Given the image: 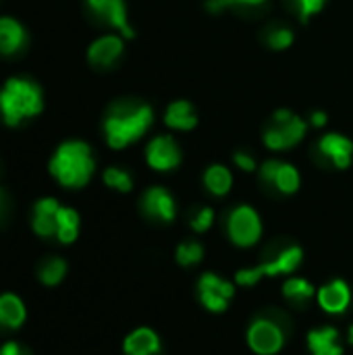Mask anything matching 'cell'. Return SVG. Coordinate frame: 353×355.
<instances>
[{
    "mask_svg": "<svg viewBox=\"0 0 353 355\" xmlns=\"http://www.w3.org/2000/svg\"><path fill=\"white\" fill-rule=\"evenodd\" d=\"M154 125V110L144 102H121L104 119V137L112 150H123L141 139Z\"/></svg>",
    "mask_w": 353,
    "mask_h": 355,
    "instance_id": "obj_1",
    "label": "cell"
},
{
    "mask_svg": "<svg viewBox=\"0 0 353 355\" xmlns=\"http://www.w3.org/2000/svg\"><path fill=\"white\" fill-rule=\"evenodd\" d=\"M48 171L67 189L85 187L96 173V160L89 144L79 139L62 141L54 150L48 162Z\"/></svg>",
    "mask_w": 353,
    "mask_h": 355,
    "instance_id": "obj_2",
    "label": "cell"
},
{
    "mask_svg": "<svg viewBox=\"0 0 353 355\" xmlns=\"http://www.w3.org/2000/svg\"><path fill=\"white\" fill-rule=\"evenodd\" d=\"M44 110L42 87L27 77H10L0 87V119L8 127L37 116Z\"/></svg>",
    "mask_w": 353,
    "mask_h": 355,
    "instance_id": "obj_3",
    "label": "cell"
},
{
    "mask_svg": "<svg viewBox=\"0 0 353 355\" xmlns=\"http://www.w3.org/2000/svg\"><path fill=\"white\" fill-rule=\"evenodd\" d=\"M306 133H308V123L302 116H298L295 112L281 108L273 114V123L266 127L262 141L268 150L283 152V150H291L298 144H302Z\"/></svg>",
    "mask_w": 353,
    "mask_h": 355,
    "instance_id": "obj_4",
    "label": "cell"
},
{
    "mask_svg": "<svg viewBox=\"0 0 353 355\" xmlns=\"http://www.w3.org/2000/svg\"><path fill=\"white\" fill-rule=\"evenodd\" d=\"M304 262V252L300 245H289V248H283L273 260L268 262H262L254 268H241L237 275H235V281L237 285L241 287H252L256 285L258 281H262L264 277H281V275H291L295 272Z\"/></svg>",
    "mask_w": 353,
    "mask_h": 355,
    "instance_id": "obj_5",
    "label": "cell"
},
{
    "mask_svg": "<svg viewBox=\"0 0 353 355\" xmlns=\"http://www.w3.org/2000/svg\"><path fill=\"white\" fill-rule=\"evenodd\" d=\"M285 331L279 320L270 316H258L252 320L246 341L256 355H277L285 347Z\"/></svg>",
    "mask_w": 353,
    "mask_h": 355,
    "instance_id": "obj_6",
    "label": "cell"
},
{
    "mask_svg": "<svg viewBox=\"0 0 353 355\" xmlns=\"http://www.w3.org/2000/svg\"><path fill=\"white\" fill-rule=\"evenodd\" d=\"M227 235H229L231 243H235L237 248L256 245L260 241V237H262V218H260V214L248 204H241V206L233 208L229 212V218H227Z\"/></svg>",
    "mask_w": 353,
    "mask_h": 355,
    "instance_id": "obj_7",
    "label": "cell"
},
{
    "mask_svg": "<svg viewBox=\"0 0 353 355\" xmlns=\"http://www.w3.org/2000/svg\"><path fill=\"white\" fill-rule=\"evenodd\" d=\"M198 297L208 312L223 314L235 297V287L214 272H204L198 281Z\"/></svg>",
    "mask_w": 353,
    "mask_h": 355,
    "instance_id": "obj_8",
    "label": "cell"
},
{
    "mask_svg": "<svg viewBox=\"0 0 353 355\" xmlns=\"http://www.w3.org/2000/svg\"><path fill=\"white\" fill-rule=\"evenodd\" d=\"M183 160L179 144L171 135H156L146 146V162L152 171L169 173L175 171Z\"/></svg>",
    "mask_w": 353,
    "mask_h": 355,
    "instance_id": "obj_9",
    "label": "cell"
},
{
    "mask_svg": "<svg viewBox=\"0 0 353 355\" xmlns=\"http://www.w3.org/2000/svg\"><path fill=\"white\" fill-rule=\"evenodd\" d=\"M260 179L266 185H273L283 196H293L302 185L300 171L291 162H283V160H277V158L262 162Z\"/></svg>",
    "mask_w": 353,
    "mask_h": 355,
    "instance_id": "obj_10",
    "label": "cell"
},
{
    "mask_svg": "<svg viewBox=\"0 0 353 355\" xmlns=\"http://www.w3.org/2000/svg\"><path fill=\"white\" fill-rule=\"evenodd\" d=\"M141 212L156 220V223H173L177 218V204H175V198L171 196L169 189L156 185V187H150L146 189V193L141 196Z\"/></svg>",
    "mask_w": 353,
    "mask_h": 355,
    "instance_id": "obj_11",
    "label": "cell"
},
{
    "mask_svg": "<svg viewBox=\"0 0 353 355\" xmlns=\"http://www.w3.org/2000/svg\"><path fill=\"white\" fill-rule=\"evenodd\" d=\"M85 4L96 17H100L110 27H114L123 37H127V40L133 37L135 31H133V27L129 25V19H127L125 0H85Z\"/></svg>",
    "mask_w": 353,
    "mask_h": 355,
    "instance_id": "obj_12",
    "label": "cell"
},
{
    "mask_svg": "<svg viewBox=\"0 0 353 355\" xmlns=\"http://www.w3.org/2000/svg\"><path fill=\"white\" fill-rule=\"evenodd\" d=\"M123 50H125L123 35H117V33L100 35L87 48V62L98 69H108L123 56Z\"/></svg>",
    "mask_w": 353,
    "mask_h": 355,
    "instance_id": "obj_13",
    "label": "cell"
},
{
    "mask_svg": "<svg viewBox=\"0 0 353 355\" xmlns=\"http://www.w3.org/2000/svg\"><path fill=\"white\" fill-rule=\"evenodd\" d=\"M316 300L327 314L339 316L347 312L352 304V289L343 279H333L316 291Z\"/></svg>",
    "mask_w": 353,
    "mask_h": 355,
    "instance_id": "obj_14",
    "label": "cell"
},
{
    "mask_svg": "<svg viewBox=\"0 0 353 355\" xmlns=\"http://www.w3.org/2000/svg\"><path fill=\"white\" fill-rule=\"evenodd\" d=\"M318 152L339 171L352 166L353 141L341 133H325L318 141Z\"/></svg>",
    "mask_w": 353,
    "mask_h": 355,
    "instance_id": "obj_15",
    "label": "cell"
},
{
    "mask_svg": "<svg viewBox=\"0 0 353 355\" xmlns=\"http://www.w3.org/2000/svg\"><path fill=\"white\" fill-rule=\"evenodd\" d=\"M60 204L54 198H42L33 206V216H31V229L37 237L50 239L56 237V216H58Z\"/></svg>",
    "mask_w": 353,
    "mask_h": 355,
    "instance_id": "obj_16",
    "label": "cell"
},
{
    "mask_svg": "<svg viewBox=\"0 0 353 355\" xmlns=\"http://www.w3.org/2000/svg\"><path fill=\"white\" fill-rule=\"evenodd\" d=\"M125 355H158L160 354V337L156 331L148 327H139L131 331L123 341Z\"/></svg>",
    "mask_w": 353,
    "mask_h": 355,
    "instance_id": "obj_17",
    "label": "cell"
},
{
    "mask_svg": "<svg viewBox=\"0 0 353 355\" xmlns=\"http://www.w3.org/2000/svg\"><path fill=\"white\" fill-rule=\"evenodd\" d=\"M308 349L312 355H343L339 331L335 327H320L308 333Z\"/></svg>",
    "mask_w": 353,
    "mask_h": 355,
    "instance_id": "obj_18",
    "label": "cell"
},
{
    "mask_svg": "<svg viewBox=\"0 0 353 355\" xmlns=\"http://www.w3.org/2000/svg\"><path fill=\"white\" fill-rule=\"evenodd\" d=\"M27 42L25 27L12 17H0V54L10 56L19 52Z\"/></svg>",
    "mask_w": 353,
    "mask_h": 355,
    "instance_id": "obj_19",
    "label": "cell"
},
{
    "mask_svg": "<svg viewBox=\"0 0 353 355\" xmlns=\"http://www.w3.org/2000/svg\"><path fill=\"white\" fill-rule=\"evenodd\" d=\"M164 123H166V127H171L175 131H191L198 127L196 108L187 100H175L169 104V108L164 112Z\"/></svg>",
    "mask_w": 353,
    "mask_h": 355,
    "instance_id": "obj_20",
    "label": "cell"
},
{
    "mask_svg": "<svg viewBox=\"0 0 353 355\" xmlns=\"http://www.w3.org/2000/svg\"><path fill=\"white\" fill-rule=\"evenodd\" d=\"M25 318H27V310L21 297H17L15 293H2L0 295V327L17 331L21 329Z\"/></svg>",
    "mask_w": 353,
    "mask_h": 355,
    "instance_id": "obj_21",
    "label": "cell"
},
{
    "mask_svg": "<svg viewBox=\"0 0 353 355\" xmlns=\"http://www.w3.org/2000/svg\"><path fill=\"white\" fill-rule=\"evenodd\" d=\"M204 185L212 196L223 198L233 187V173L225 164H210L204 173Z\"/></svg>",
    "mask_w": 353,
    "mask_h": 355,
    "instance_id": "obj_22",
    "label": "cell"
},
{
    "mask_svg": "<svg viewBox=\"0 0 353 355\" xmlns=\"http://www.w3.org/2000/svg\"><path fill=\"white\" fill-rule=\"evenodd\" d=\"M283 297L295 306V308H302L306 306L312 297H316V289L310 281L302 279V277H291L283 283Z\"/></svg>",
    "mask_w": 353,
    "mask_h": 355,
    "instance_id": "obj_23",
    "label": "cell"
},
{
    "mask_svg": "<svg viewBox=\"0 0 353 355\" xmlns=\"http://www.w3.org/2000/svg\"><path fill=\"white\" fill-rule=\"evenodd\" d=\"M79 235V214L73 208L60 206L56 216V239L64 245L73 243Z\"/></svg>",
    "mask_w": 353,
    "mask_h": 355,
    "instance_id": "obj_24",
    "label": "cell"
},
{
    "mask_svg": "<svg viewBox=\"0 0 353 355\" xmlns=\"http://www.w3.org/2000/svg\"><path fill=\"white\" fill-rule=\"evenodd\" d=\"M67 275V262L58 256H52V258H46L40 268H37V279L40 283H44L46 287H54L58 285Z\"/></svg>",
    "mask_w": 353,
    "mask_h": 355,
    "instance_id": "obj_25",
    "label": "cell"
},
{
    "mask_svg": "<svg viewBox=\"0 0 353 355\" xmlns=\"http://www.w3.org/2000/svg\"><path fill=\"white\" fill-rule=\"evenodd\" d=\"M175 258H177L179 266H185V268L196 266V264H200L204 260V245L200 241H193V239L183 241V243L177 245Z\"/></svg>",
    "mask_w": 353,
    "mask_h": 355,
    "instance_id": "obj_26",
    "label": "cell"
},
{
    "mask_svg": "<svg viewBox=\"0 0 353 355\" xmlns=\"http://www.w3.org/2000/svg\"><path fill=\"white\" fill-rule=\"evenodd\" d=\"M106 187L114 189V191H121V193H129L133 189V179L131 175L125 171V168H119V166H108L102 175Z\"/></svg>",
    "mask_w": 353,
    "mask_h": 355,
    "instance_id": "obj_27",
    "label": "cell"
},
{
    "mask_svg": "<svg viewBox=\"0 0 353 355\" xmlns=\"http://www.w3.org/2000/svg\"><path fill=\"white\" fill-rule=\"evenodd\" d=\"M293 40H295L293 31H291L289 27H285V25H275V27L268 31V35H266V44H268L273 50H277V52L291 48Z\"/></svg>",
    "mask_w": 353,
    "mask_h": 355,
    "instance_id": "obj_28",
    "label": "cell"
},
{
    "mask_svg": "<svg viewBox=\"0 0 353 355\" xmlns=\"http://www.w3.org/2000/svg\"><path fill=\"white\" fill-rule=\"evenodd\" d=\"M266 0H206V8L210 12H223L227 8H256Z\"/></svg>",
    "mask_w": 353,
    "mask_h": 355,
    "instance_id": "obj_29",
    "label": "cell"
},
{
    "mask_svg": "<svg viewBox=\"0 0 353 355\" xmlns=\"http://www.w3.org/2000/svg\"><path fill=\"white\" fill-rule=\"evenodd\" d=\"M214 225V210L210 206H204V208H198L191 218H189V227L196 231V233H206L210 231V227Z\"/></svg>",
    "mask_w": 353,
    "mask_h": 355,
    "instance_id": "obj_30",
    "label": "cell"
},
{
    "mask_svg": "<svg viewBox=\"0 0 353 355\" xmlns=\"http://www.w3.org/2000/svg\"><path fill=\"white\" fill-rule=\"evenodd\" d=\"M293 2H295L298 15L304 23H308L314 15H318L327 4V0H293Z\"/></svg>",
    "mask_w": 353,
    "mask_h": 355,
    "instance_id": "obj_31",
    "label": "cell"
},
{
    "mask_svg": "<svg viewBox=\"0 0 353 355\" xmlns=\"http://www.w3.org/2000/svg\"><path fill=\"white\" fill-rule=\"evenodd\" d=\"M233 162H235V166H237V168H241L243 173H254V171L258 168L256 158H254L252 154L243 152V150H239V152H235V154H233Z\"/></svg>",
    "mask_w": 353,
    "mask_h": 355,
    "instance_id": "obj_32",
    "label": "cell"
},
{
    "mask_svg": "<svg viewBox=\"0 0 353 355\" xmlns=\"http://www.w3.org/2000/svg\"><path fill=\"white\" fill-rule=\"evenodd\" d=\"M0 355H29V352L23 345H19L17 341H8L0 347Z\"/></svg>",
    "mask_w": 353,
    "mask_h": 355,
    "instance_id": "obj_33",
    "label": "cell"
},
{
    "mask_svg": "<svg viewBox=\"0 0 353 355\" xmlns=\"http://www.w3.org/2000/svg\"><path fill=\"white\" fill-rule=\"evenodd\" d=\"M327 123H329V116H327L325 110H314V112H312V116H310V125H312V127L320 129V127H325Z\"/></svg>",
    "mask_w": 353,
    "mask_h": 355,
    "instance_id": "obj_34",
    "label": "cell"
},
{
    "mask_svg": "<svg viewBox=\"0 0 353 355\" xmlns=\"http://www.w3.org/2000/svg\"><path fill=\"white\" fill-rule=\"evenodd\" d=\"M2 212H4V193L0 189V216H2Z\"/></svg>",
    "mask_w": 353,
    "mask_h": 355,
    "instance_id": "obj_35",
    "label": "cell"
},
{
    "mask_svg": "<svg viewBox=\"0 0 353 355\" xmlns=\"http://www.w3.org/2000/svg\"><path fill=\"white\" fill-rule=\"evenodd\" d=\"M350 343H352V345H353V324H352V327H350Z\"/></svg>",
    "mask_w": 353,
    "mask_h": 355,
    "instance_id": "obj_36",
    "label": "cell"
}]
</instances>
